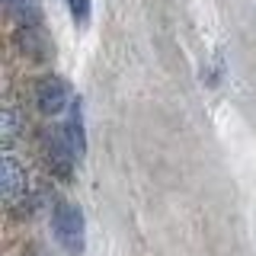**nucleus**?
<instances>
[{"mask_svg":"<svg viewBox=\"0 0 256 256\" xmlns=\"http://www.w3.org/2000/svg\"><path fill=\"white\" fill-rule=\"evenodd\" d=\"M52 234L58 240V246H64L68 253H84L86 246V224H84V212L80 205L58 198L52 208Z\"/></svg>","mask_w":256,"mask_h":256,"instance_id":"1","label":"nucleus"},{"mask_svg":"<svg viewBox=\"0 0 256 256\" xmlns=\"http://www.w3.org/2000/svg\"><path fill=\"white\" fill-rule=\"evenodd\" d=\"M70 86L64 84L61 77L48 74L36 84V106L42 116H61L64 109H70Z\"/></svg>","mask_w":256,"mask_h":256,"instance_id":"2","label":"nucleus"},{"mask_svg":"<svg viewBox=\"0 0 256 256\" xmlns=\"http://www.w3.org/2000/svg\"><path fill=\"white\" fill-rule=\"evenodd\" d=\"M45 154H48V166H52V173L58 176V180L68 182L70 176H74L77 157H74V150H70V144H68L61 128H54V132L45 138Z\"/></svg>","mask_w":256,"mask_h":256,"instance_id":"3","label":"nucleus"},{"mask_svg":"<svg viewBox=\"0 0 256 256\" xmlns=\"http://www.w3.org/2000/svg\"><path fill=\"white\" fill-rule=\"evenodd\" d=\"M26 189H29V180L22 164L13 154H4L0 157V192H4L6 205H16L20 198H26Z\"/></svg>","mask_w":256,"mask_h":256,"instance_id":"4","label":"nucleus"},{"mask_svg":"<svg viewBox=\"0 0 256 256\" xmlns=\"http://www.w3.org/2000/svg\"><path fill=\"white\" fill-rule=\"evenodd\" d=\"M64 138H68L70 150H74V157L80 160L86 154V132H84V106H80V100L70 102V112H68V122L61 125Z\"/></svg>","mask_w":256,"mask_h":256,"instance_id":"5","label":"nucleus"},{"mask_svg":"<svg viewBox=\"0 0 256 256\" xmlns=\"http://www.w3.org/2000/svg\"><path fill=\"white\" fill-rule=\"evenodd\" d=\"M4 10L20 29L42 26V6H38V0H4Z\"/></svg>","mask_w":256,"mask_h":256,"instance_id":"6","label":"nucleus"},{"mask_svg":"<svg viewBox=\"0 0 256 256\" xmlns=\"http://www.w3.org/2000/svg\"><path fill=\"white\" fill-rule=\"evenodd\" d=\"M20 48L29 54V58H45L52 48H48V38H45V32L42 26H36V29H20Z\"/></svg>","mask_w":256,"mask_h":256,"instance_id":"7","label":"nucleus"},{"mask_svg":"<svg viewBox=\"0 0 256 256\" xmlns=\"http://www.w3.org/2000/svg\"><path fill=\"white\" fill-rule=\"evenodd\" d=\"M16 134H20V112L13 106H4V112H0V141H4L6 150L13 148Z\"/></svg>","mask_w":256,"mask_h":256,"instance_id":"8","label":"nucleus"},{"mask_svg":"<svg viewBox=\"0 0 256 256\" xmlns=\"http://www.w3.org/2000/svg\"><path fill=\"white\" fill-rule=\"evenodd\" d=\"M68 10H70L77 26H86V22H90V13H93L90 0H68Z\"/></svg>","mask_w":256,"mask_h":256,"instance_id":"9","label":"nucleus"},{"mask_svg":"<svg viewBox=\"0 0 256 256\" xmlns=\"http://www.w3.org/2000/svg\"><path fill=\"white\" fill-rule=\"evenodd\" d=\"M221 74H224V61H221V54H218L212 68H208V70H202V80H205V84H212V86H214V84L221 80Z\"/></svg>","mask_w":256,"mask_h":256,"instance_id":"10","label":"nucleus"}]
</instances>
